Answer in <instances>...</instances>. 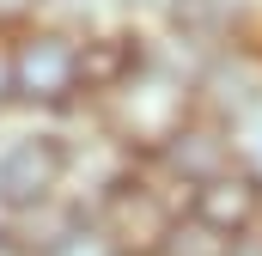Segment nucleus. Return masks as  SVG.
Instances as JSON below:
<instances>
[{
	"mask_svg": "<svg viewBox=\"0 0 262 256\" xmlns=\"http://www.w3.org/2000/svg\"><path fill=\"white\" fill-rule=\"evenodd\" d=\"M104 110H110V140H122L134 159H152L201 110V86H195L189 67H171V61H159V55H146L140 73L122 79L104 98Z\"/></svg>",
	"mask_w": 262,
	"mask_h": 256,
	"instance_id": "obj_1",
	"label": "nucleus"
},
{
	"mask_svg": "<svg viewBox=\"0 0 262 256\" xmlns=\"http://www.w3.org/2000/svg\"><path fill=\"white\" fill-rule=\"evenodd\" d=\"M92 214L110 226V238L122 244V256H159L165 244H171L177 220L189 214V195L177 189V183H165L159 171H152V177L134 171L128 183H116Z\"/></svg>",
	"mask_w": 262,
	"mask_h": 256,
	"instance_id": "obj_2",
	"label": "nucleus"
},
{
	"mask_svg": "<svg viewBox=\"0 0 262 256\" xmlns=\"http://www.w3.org/2000/svg\"><path fill=\"white\" fill-rule=\"evenodd\" d=\"M67 177H73V146L49 128H31V134H12L0 146V214L18 220V214H37L49 201H61Z\"/></svg>",
	"mask_w": 262,
	"mask_h": 256,
	"instance_id": "obj_3",
	"label": "nucleus"
},
{
	"mask_svg": "<svg viewBox=\"0 0 262 256\" xmlns=\"http://www.w3.org/2000/svg\"><path fill=\"white\" fill-rule=\"evenodd\" d=\"M85 92V49L67 31H25L12 43V98L31 110H67Z\"/></svg>",
	"mask_w": 262,
	"mask_h": 256,
	"instance_id": "obj_4",
	"label": "nucleus"
},
{
	"mask_svg": "<svg viewBox=\"0 0 262 256\" xmlns=\"http://www.w3.org/2000/svg\"><path fill=\"white\" fill-rule=\"evenodd\" d=\"M146 165H152L165 183H177V189L189 195V189H201V183H213V177H226V171H238V134H232V122L195 110Z\"/></svg>",
	"mask_w": 262,
	"mask_h": 256,
	"instance_id": "obj_5",
	"label": "nucleus"
},
{
	"mask_svg": "<svg viewBox=\"0 0 262 256\" xmlns=\"http://www.w3.org/2000/svg\"><path fill=\"white\" fill-rule=\"evenodd\" d=\"M195 86H201V110L238 128L250 110H262V49H250V43H220L207 55Z\"/></svg>",
	"mask_w": 262,
	"mask_h": 256,
	"instance_id": "obj_6",
	"label": "nucleus"
},
{
	"mask_svg": "<svg viewBox=\"0 0 262 256\" xmlns=\"http://www.w3.org/2000/svg\"><path fill=\"white\" fill-rule=\"evenodd\" d=\"M189 220L220 232V238H238V232H256L262 226V177H250L244 165L189 189Z\"/></svg>",
	"mask_w": 262,
	"mask_h": 256,
	"instance_id": "obj_7",
	"label": "nucleus"
},
{
	"mask_svg": "<svg viewBox=\"0 0 262 256\" xmlns=\"http://www.w3.org/2000/svg\"><path fill=\"white\" fill-rule=\"evenodd\" d=\"M43 256H122V244H116V238H110V226L85 207V214H79V220H73V226H67Z\"/></svg>",
	"mask_w": 262,
	"mask_h": 256,
	"instance_id": "obj_8",
	"label": "nucleus"
},
{
	"mask_svg": "<svg viewBox=\"0 0 262 256\" xmlns=\"http://www.w3.org/2000/svg\"><path fill=\"white\" fill-rule=\"evenodd\" d=\"M226 244H232V238L207 232V226H195V220L183 214V220H177V232H171V244H165L159 256H226Z\"/></svg>",
	"mask_w": 262,
	"mask_h": 256,
	"instance_id": "obj_9",
	"label": "nucleus"
},
{
	"mask_svg": "<svg viewBox=\"0 0 262 256\" xmlns=\"http://www.w3.org/2000/svg\"><path fill=\"white\" fill-rule=\"evenodd\" d=\"M232 134H238V165H244L250 177H262V110H250Z\"/></svg>",
	"mask_w": 262,
	"mask_h": 256,
	"instance_id": "obj_10",
	"label": "nucleus"
},
{
	"mask_svg": "<svg viewBox=\"0 0 262 256\" xmlns=\"http://www.w3.org/2000/svg\"><path fill=\"white\" fill-rule=\"evenodd\" d=\"M226 256H262V226L256 232H238V238L226 244Z\"/></svg>",
	"mask_w": 262,
	"mask_h": 256,
	"instance_id": "obj_11",
	"label": "nucleus"
},
{
	"mask_svg": "<svg viewBox=\"0 0 262 256\" xmlns=\"http://www.w3.org/2000/svg\"><path fill=\"white\" fill-rule=\"evenodd\" d=\"M31 12H37V0H0V25H18Z\"/></svg>",
	"mask_w": 262,
	"mask_h": 256,
	"instance_id": "obj_12",
	"label": "nucleus"
},
{
	"mask_svg": "<svg viewBox=\"0 0 262 256\" xmlns=\"http://www.w3.org/2000/svg\"><path fill=\"white\" fill-rule=\"evenodd\" d=\"M0 104H12V49L0 43Z\"/></svg>",
	"mask_w": 262,
	"mask_h": 256,
	"instance_id": "obj_13",
	"label": "nucleus"
},
{
	"mask_svg": "<svg viewBox=\"0 0 262 256\" xmlns=\"http://www.w3.org/2000/svg\"><path fill=\"white\" fill-rule=\"evenodd\" d=\"M171 6H177V0H171Z\"/></svg>",
	"mask_w": 262,
	"mask_h": 256,
	"instance_id": "obj_14",
	"label": "nucleus"
}]
</instances>
